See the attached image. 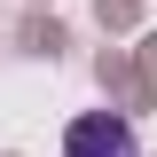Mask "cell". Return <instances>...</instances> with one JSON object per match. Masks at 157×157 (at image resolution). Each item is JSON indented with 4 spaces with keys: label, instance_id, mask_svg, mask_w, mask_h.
I'll list each match as a JSON object with an SVG mask.
<instances>
[{
    "label": "cell",
    "instance_id": "obj_1",
    "mask_svg": "<svg viewBox=\"0 0 157 157\" xmlns=\"http://www.w3.org/2000/svg\"><path fill=\"white\" fill-rule=\"evenodd\" d=\"M71 157H134V126L126 118H78L71 126Z\"/></svg>",
    "mask_w": 157,
    "mask_h": 157
}]
</instances>
